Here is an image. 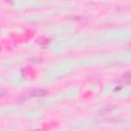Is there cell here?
Masks as SVG:
<instances>
[{
	"label": "cell",
	"instance_id": "obj_1",
	"mask_svg": "<svg viewBox=\"0 0 131 131\" xmlns=\"http://www.w3.org/2000/svg\"><path fill=\"white\" fill-rule=\"evenodd\" d=\"M46 94H47L46 90H43V89H36L31 92V96L33 97H42V96H45Z\"/></svg>",
	"mask_w": 131,
	"mask_h": 131
}]
</instances>
